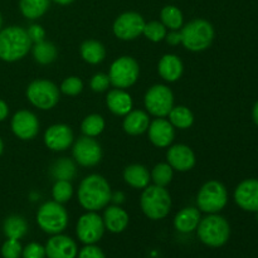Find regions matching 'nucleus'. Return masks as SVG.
I'll return each mask as SVG.
<instances>
[{
    "mask_svg": "<svg viewBox=\"0 0 258 258\" xmlns=\"http://www.w3.org/2000/svg\"><path fill=\"white\" fill-rule=\"evenodd\" d=\"M111 188L108 181L98 174L88 175L81 181L78 188V202L87 212H98L111 202Z\"/></svg>",
    "mask_w": 258,
    "mask_h": 258,
    "instance_id": "obj_1",
    "label": "nucleus"
},
{
    "mask_svg": "<svg viewBox=\"0 0 258 258\" xmlns=\"http://www.w3.org/2000/svg\"><path fill=\"white\" fill-rule=\"evenodd\" d=\"M28 33L24 28L10 25L0 30V59L17 62L24 58L32 49Z\"/></svg>",
    "mask_w": 258,
    "mask_h": 258,
    "instance_id": "obj_2",
    "label": "nucleus"
},
{
    "mask_svg": "<svg viewBox=\"0 0 258 258\" xmlns=\"http://www.w3.org/2000/svg\"><path fill=\"white\" fill-rule=\"evenodd\" d=\"M198 238L208 247L218 248L228 242L231 236V227L227 219L219 214H208L201 219L197 228Z\"/></svg>",
    "mask_w": 258,
    "mask_h": 258,
    "instance_id": "obj_3",
    "label": "nucleus"
},
{
    "mask_svg": "<svg viewBox=\"0 0 258 258\" xmlns=\"http://www.w3.org/2000/svg\"><path fill=\"white\" fill-rule=\"evenodd\" d=\"M181 44L191 52H202L209 48L214 39V28L208 20L194 19L181 27Z\"/></svg>",
    "mask_w": 258,
    "mask_h": 258,
    "instance_id": "obj_4",
    "label": "nucleus"
},
{
    "mask_svg": "<svg viewBox=\"0 0 258 258\" xmlns=\"http://www.w3.org/2000/svg\"><path fill=\"white\" fill-rule=\"evenodd\" d=\"M140 206L144 214L153 221L165 218L171 208V197L164 186L148 185L141 194Z\"/></svg>",
    "mask_w": 258,
    "mask_h": 258,
    "instance_id": "obj_5",
    "label": "nucleus"
},
{
    "mask_svg": "<svg viewBox=\"0 0 258 258\" xmlns=\"http://www.w3.org/2000/svg\"><path fill=\"white\" fill-rule=\"evenodd\" d=\"M37 223L43 232L48 234H59L67 228L68 213L64 207L57 202H47L37 213Z\"/></svg>",
    "mask_w": 258,
    "mask_h": 258,
    "instance_id": "obj_6",
    "label": "nucleus"
},
{
    "mask_svg": "<svg viewBox=\"0 0 258 258\" xmlns=\"http://www.w3.org/2000/svg\"><path fill=\"white\" fill-rule=\"evenodd\" d=\"M228 202V191L226 186L217 180H209L199 189L197 196V206L201 212L207 214L219 213Z\"/></svg>",
    "mask_w": 258,
    "mask_h": 258,
    "instance_id": "obj_7",
    "label": "nucleus"
},
{
    "mask_svg": "<svg viewBox=\"0 0 258 258\" xmlns=\"http://www.w3.org/2000/svg\"><path fill=\"white\" fill-rule=\"evenodd\" d=\"M27 97L33 106L40 110H50L59 101V90L47 80L33 81L27 88Z\"/></svg>",
    "mask_w": 258,
    "mask_h": 258,
    "instance_id": "obj_8",
    "label": "nucleus"
},
{
    "mask_svg": "<svg viewBox=\"0 0 258 258\" xmlns=\"http://www.w3.org/2000/svg\"><path fill=\"white\" fill-rule=\"evenodd\" d=\"M139 73H140V68H139V63L134 59L133 57H120L111 64L110 77L111 85L115 88H128L139 78Z\"/></svg>",
    "mask_w": 258,
    "mask_h": 258,
    "instance_id": "obj_9",
    "label": "nucleus"
},
{
    "mask_svg": "<svg viewBox=\"0 0 258 258\" xmlns=\"http://www.w3.org/2000/svg\"><path fill=\"white\" fill-rule=\"evenodd\" d=\"M145 107L153 116L165 117L174 107V95L165 85H155L145 95Z\"/></svg>",
    "mask_w": 258,
    "mask_h": 258,
    "instance_id": "obj_10",
    "label": "nucleus"
},
{
    "mask_svg": "<svg viewBox=\"0 0 258 258\" xmlns=\"http://www.w3.org/2000/svg\"><path fill=\"white\" fill-rule=\"evenodd\" d=\"M105 229L102 217H100V214L96 212H87L78 219L76 232H77L78 239L82 243L95 244L102 238Z\"/></svg>",
    "mask_w": 258,
    "mask_h": 258,
    "instance_id": "obj_11",
    "label": "nucleus"
},
{
    "mask_svg": "<svg viewBox=\"0 0 258 258\" xmlns=\"http://www.w3.org/2000/svg\"><path fill=\"white\" fill-rule=\"evenodd\" d=\"M145 20L139 13L126 12L113 23V34L121 40H133L143 34Z\"/></svg>",
    "mask_w": 258,
    "mask_h": 258,
    "instance_id": "obj_12",
    "label": "nucleus"
},
{
    "mask_svg": "<svg viewBox=\"0 0 258 258\" xmlns=\"http://www.w3.org/2000/svg\"><path fill=\"white\" fill-rule=\"evenodd\" d=\"M73 158L82 166H95L102 159L101 145L90 136L80 138L73 145Z\"/></svg>",
    "mask_w": 258,
    "mask_h": 258,
    "instance_id": "obj_13",
    "label": "nucleus"
},
{
    "mask_svg": "<svg viewBox=\"0 0 258 258\" xmlns=\"http://www.w3.org/2000/svg\"><path fill=\"white\" fill-rule=\"evenodd\" d=\"M12 130L18 139L32 140L38 135L39 121L37 116L30 111H18L12 118Z\"/></svg>",
    "mask_w": 258,
    "mask_h": 258,
    "instance_id": "obj_14",
    "label": "nucleus"
},
{
    "mask_svg": "<svg viewBox=\"0 0 258 258\" xmlns=\"http://www.w3.org/2000/svg\"><path fill=\"white\" fill-rule=\"evenodd\" d=\"M234 202L246 212L258 213V179H246L237 185Z\"/></svg>",
    "mask_w": 258,
    "mask_h": 258,
    "instance_id": "obj_15",
    "label": "nucleus"
},
{
    "mask_svg": "<svg viewBox=\"0 0 258 258\" xmlns=\"http://www.w3.org/2000/svg\"><path fill=\"white\" fill-rule=\"evenodd\" d=\"M73 131L64 123H55L47 128L44 134V144L53 151H64L73 144Z\"/></svg>",
    "mask_w": 258,
    "mask_h": 258,
    "instance_id": "obj_16",
    "label": "nucleus"
},
{
    "mask_svg": "<svg viewBox=\"0 0 258 258\" xmlns=\"http://www.w3.org/2000/svg\"><path fill=\"white\" fill-rule=\"evenodd\" d=\"M45 256L48 258H76L78 247L71 237L54 234L45 243Z\"/></svg>",
    "mask_w": 258,
    "mask_h": 258,
    "instance_id": "obj_17",
    "label": "nucleus"
},
{
    "mask_svg": "<svg viewBox=\"0 0 258 258\" xmlns=\"http://www.w3.org/2000/svg\"><path fill=\"white\" fill-rule=\"evenodd\" d=\"M166 160L173 169L178 171H189L196 165V155L189 146L178 144L169 148Z\"/></svg>",
    "mask_w": 258,
    "mask_h": 258,
    "instance_id": "obj_18",
    "label": "nucleus"
},
{
    "mask_svg": "<svg viewBox=\"0 0 258 258\" xmlns=\"http://www.w3.org/2000/svg\"><path fill=\"white\" fill-rule=\"evenodd\" d=\"M149 139L158 148H168L175 138L174 126L168 120L158 117L149 125Z\"/></svg>",
    "mask_w": 258,
    "mask_h": 258,
    "instance_id": "obj_19",
    "label": "nucleus"
},
{
    "mask_svg": "<svg viewBox=\"0 0 258 258\" xmlns=\"http://www.w3.org/2000/svg\"><path fill=\"white\" fill-rule=\"evenodd\" d=\"M105 228L111 233H121L128 226V214L125 209L118 206H111L106 208L103 214Z\"/></svg>",
    "mask_w": 258,
    "mask_h": 258,
    "instance_id": "obj_20",
    "label": "nucleus"
},
{
    "mask_svg": "<svg viewBox=\"0 0 258 258\" xmlns=\"http://www.w3.org/2000/svg\"><path fill=\"white\" fill-rule=\"evenodd\" d=\"M201 211L194 207L183 208L174 218V227L180 233H191L196 231L201 222Z\"/></svg>",
    "mask_w": 258,
    "mask_h": 258,
    "instance_id": "obj_21",
    "label": "nucleus"
},
{
    "mask_svg": "<svg viewBox=\"0 0 258 258\" xmlns=\"http://www.w3.org/2000/svg\"><path fill=\"white\" fill-rule=\"evenodd\" d=\"M159 75L166 82H175L183 75V62L175 54H165L159 60Z\"/></svg>",
    "mask_w": 258,
    "mask_h": 258,
    "instance_id": "obj_22",
    "label": "nucleus"
},
{
    "mask_svg": "<svg viewBox=\"0 0 258 258\" xmlns=\"http://www.w3.org/2000/svg\"><path fill=\"white\" fill-rule=\"evenodd\" d=\"M106 103L111 112L117 116H126L133 110V98L121 88L110 91L106 97Z\"/></svg>",
    "mask_w": 258,
    "mask_h": 258,
    "instance_id": "obj_23",
    "label": "nucleus"
},
{
    "mask_svg": "<svg viewBox=\"0 0 258 258\" xmlns=\"http://www.w3.org/2000/svg\"><path fill=\"white\" fill-rule=\"evenodd\" d=\"M149 125H150V118H149L148 113L141 110H131L125 116V120H123L122 123L125 133L133 136L141 135V134L146 133L149 128Z\"/></svg>",
    "mask_w": 258,
    "mask_h": 258,
    "instance_id": "obj_24",
    "label": "nucleus"
},
{
    "mask_svg": "<svg viewBox=\"0 0 258 258\" xmlns=\"http://www.w3.org/2000/svg\"><path fill=\"white\" fill-rule=\"evenodd\" d=\"M123 179L130 186L136 189H145L151 180L148 169L140 164L128 165L123 171Z\"/></svg>",
    "mask_w": 258,
    "mask_h": 258,
    "instance_id": "obj_25",
    "label": "nucleus"
},
{
    "mask_svg": "<svg viewBox=\"0 0 258 258\" xmlns=\"http://www.w3.org/2000/svg\"><path fill=\"white\" fill-rule=\"evenodd\" d=\"M81 55L83 60L90 64H98L106 57V49L98 40H86L81 45Z\"/></svg>",
    "mask_w": 258,
    "mask_h": 258,
    "instance_id": "obj_26",
    "label": "nucleus"
},
{
    "mask_svg": "<svg viewBox=\"0 0 258 258\" xmlns=\"http://www.w3.org/2000/svg\"><path fill=\"white\" fill-rule=\"evenodd\" d=\"M3 232L5 237L10 239H22L28 232V224L23 217L9 216L3 224Z\"/></svg>",
    "mask_w": 258,
    "mask_h": 258,
    "instance_id": "obj_27",
    "label": "nucleus"
},
{
    "mask_svg": "<svg viewBox=\"0 0 258 258\" xmlns=\"http://www.w3.org/2000/svg\"><path fill=\"white\" fill-rule=\"evenodd\" d=\"M50 0H20L19 9L27 19L34 20L43 17L49 9Z\"/></svg>",
    "mask_w": 258,
    "mask_h": 258,
    "instance_id": "obj_28",
    "label": "nucleus"
},
{
    "mask_svg": "<svg viewBox=\"0 0 258 258\" xmlns=\"http://www.w3.org/2000/svg\"><path fill=\"white\" fill-rule=\"evenodd\" d=\"M32 52L35 62H38L39 64H50L52 62H54L58 54L55 45L47 40L34 43V45L32 47Z\"/></svg>",
    "mask_w": 258,
    "mask_h": 258,
    "instance_id": "obj_29",
    "label": "nucleus"
},
{
    "mask_svg": "<svg viewBox=\"0 0 258 258\" xmlns=\"http://www.w3.org/2000/svg\"><path fill=\"white\" fill-rule=\"evenodd\" d=\"M169 122L176 128H189L194 122V115L185 106H175L169 112Z\"/></svg>",
    "mask_w": 258,
    "mask_h": 258,
    "instance_id": "obj_30",
    "label": "nucleus"
},
{
    "mask_svg": "<svg viewBox=\"0 0 258 258\" xmlns=\"http://www.w3.org/2000/svg\"><path fill=\"white\" fill-rule=\"evenodd\" d=\"M50 174L55 180L71 181L76 176V165L71 159L62 158L53 164Z\"/></svg>",
    "mask_w": 258,
    "mask_h": 258,
    "instance_id": "obj_31",
    "label": "nucleus"
},
{
    "mask_svg": "<svg viewBox=\"0 0 258 258\" xmlns=\"http://www.w3.org/2000/svg\"><path fill=\"white\" fill-rule=\"evenodd\" d=\"M161 23L170 30H179L183 27V13L175 5H166L160 13Z\"/></svg>",
    "mask_w": 258,
    "mask_h": 258,
    "instance_id": "obj_32",
    "label": "nucleus"
},
{
    "mask_svg": "<svg viewBox=\"0 0 258 258\" xmlns=\"http://www.w3.org/2000/svg\"><path fill=\"white\" fill-rule=\"evenodd\" d=\"M82 133L85 134V136H90V138H96V136L100 135L103 130H105V120H103L102 116L100 115H88L85 120L82 121Z\"/></svg>",
    "mask_w": 258,
    "mask_h": 258,
    "instance_id": "obj_33",
    "label": "nucleus"
},
{
    "mask_svg": "<svg viewBox=\"0 0 258 258\" xmlns=\"http://www.w3.org/2000/svg\"><path fill=\"white\" fill-rule=\"evenodd\" d=\"M173 175V168L166 163H160L154 166L153 171L150 174L151 180L154 181V184L159 186H164V188L170 183Z\"/></svg>",
    "mask_w": 258,
    "mask_h": 258,
    "instance_id": "obj_34",
    "label": "nucleus"
},
{
    "mask_svg": "<svg viewBox=\"0 0 258 258\" xmlns=\"http://www.w3.org/2000/svg\"><path fill=\"white\" fill-rule=\"evenodd\" d=\"M52 196L57 203H67L73 196V186L68 180H55L52 188Z\"/></svg>",
    "mask_w": 258,
    "mask_h": 258,
    "instance_id": "obj_35",
    "label": "nucleus"
},
{
    "mask_svg": "<svg viewBox=\"0 0 258 258\" xmlns=\"http://www.w3.org/2000/svg\"><path fill=\"white\" fill-rule=\"evenodd\" d=\"M168 28L163 24L161 22H149L145 23V27H144L143 34L148 38L151 42H161V40L165 39L166 33H168Z\"/></svg>",
    "mask_w": 258,
    "mask_h": 258,
    "instance_id": "obj_36",
    "label": "nucleus"
},
{
    "mask_svg": "<svg viewBox=\"0 0 258 258\" xmlns=\"http://www.w3.org/2000/svg\"><path fill=\"white\" fill-rule=\"evenodd\" d=\"M23 253V247L20 244L19 239H10L3 243L2 246V256L3 258H20Z\"/></svg>",
    "mask_w": 258,
    "mask_h": 258,
    "instance_id": "obj_37",
    "label": "nucleus"
},
{
    "mask_svg": "<svg viewBox=\"0 0 258 258\" xmlns=\"http://www.w3.org/2000/svg\"><path fill=\"white\" fill-rule=\"evenodd\" d=\"M82 90L83 82L81 81V78L75 77V76L66 78L60 85V91L67 96H77L82 92Z\"/></svg>",
    "mask_w": 258,
    "mask_h": 258,
    "instance_id": "obj_38",
    "label": "nucleus"
},
{
    "mask_svg": "<svg viewBox=\"0 0 258 258\" xmlns=\"http://www.w3.org/2000/svg\"><path fill=\"white\" fill-rule=\"evenodd\" d=\"M111 85L110 77L106 73H96L92 78H91L90 86L92 91L95 92H105Z\"/></svg>",
    "mask_w": 258,
    "mask_h": 258,
    "instance_id": "obj_39",
    "label": "nucleus"
},
{
    "mask_svg": "<svg viewBox=\"0 0 258 258\" xmlns=\"http://www.w3.org/2000/svg\"><path fill=\"white\" fill-rule=\"evenodd\" d=\"M23 258H45V247L42 244L37 243V242H32V243L27 244L23 248Z\"/></svg>",
    "mask_w": 258,
    "mask_h": 258,
    "instance_id": "obj_40",
    "label": "nucleus"
},
{
    "mask_svg": "<svg viewBox=\"0 0 258 258\" xmlns=\"http://www.w3.org/2000/svg\"><path fill=\"white\" fill-rule=\"evenodd\" d=\"M78 258H106L105 253L100 247L95 246V244H86L80 253L77 254Z\"/></svg>",
    "mask_w": 258,
    "mask_h": 258,
    "instance_id": "obj_41",
    "label": "nucleus"
},
{
    "mask_svg": "<svg viewBox=\"0 0 258 258\" xmlns=\"http://www.w3.org/2000/svg\"><path fill=\"white\" fill-rule=\"evenodd\" d=\"M28 37H29L32 43H39L44 40L45 38V30L42 25L39 24H32L27 30Z\"/></svg>",
    "mask_w": 258,
    "mask_h": 258,
    "instance_id": "obj_42",
    "label": "nucleus"
},
{
    "mask_svg": "<svg viewBox=\"0 0 258 258\" xmlns=\"http://www.w3.org/2000/svg\"><path fill=\"white\" fill-rule=\"evenodd\" d=\"M165 40L168 44L170 45H178L179 43H181V34L178 30H171L170 33H166Z\"/></svg>",
    "mask_w": 258,
    "mask_h": 258,
    "instance_id": "obj_43",
    "label": "nucleus"
},
{
    "mask_svg": "<svg viewBox=\"0 0 258 258\" xmlns=\"http://www.w3.org/2000/svg\"><path fill=\"white\" fill-rule=\"evenodd\" d=\"M8 115H9V107H8L7 102L0 100V122L4 121L8 117Z\"/></svg>",
    "mask_w": 258,
    "mask_h": 258,
    "instance_id": "obj_44",
    "label": "nucleus"
},
{
    "mask_svg": "<svg viewBox=\"0 0 258 258\" xmlns=\"http://www.w3.org/2000/svg\"><path fill=\"white\" fill-rule=\"evenodd\" d=\"M111 201H112L115 204H121L125 202V196H123V193H121V191H118V193H115V194H111Z\"/></svg>",
    "mask_w": 258,
    "mask_h": 258,
    "instance_id": "obj_45",
    "label": "nucleus"
},
{
    "mask_svg": "<svg viewBox=\"0 0 258 258\" xmlns=\"http://www.w3.org/2000/svg\"><path fill=\"white\" fill-rule=\"evenodd\" d=\"M252 118H253L254 123L258 126V101L254 103L253 108H252Z\"/></svg>",
    "mask_w": 258,
    "mask_h": 258,
    "instance_id": "obj_46",
    "label": "nucleus"
},
{
    "mask_svg": "<svg viewBox=\"0 0 258 258\" xmlns=\"http://www.w3.org/2000/svg\"><path fill=\"white\" fill-rule=\"evenodd\" d=\"M53 2L57 3V4H59V5H68V4H71V3L75 2V0H53Z\"/></svg>",
    "mask_w": 258,
    "mask_h": 258,
    "instance_id": "obj_47",
    "label": "nucleus"
},
{
    "mask_svg": "<svg viewBox=\"0 0 258 258\" xmlns=\"http://www.w3.org/2000/svg\"><path fill=\"white\" fill-rule=\"evenodd\" d=\"M3 151H4V143H3L2 138H0V156H2Z\"/></svg>",
    "mask_w": 258,
    "mask_h": 258,
    "instance_id": "obj_48",
    "label": "nucleus"
},
{
    "mask_svg": "<svg viewBox=\"0 0 258 258\" xmlns=\"http://www.w3.org/2000/svg\"><path fill=\"white\" fill-rule=\"evenodd\" d=\"M2 27H3V17L2 14H0V30H2Z\"/></svg>",
    "mask_w": 258,
    "mask_h": 258,
    "instance_id": "obj_49",
    "label": "nucleus"
}]
</instances>
